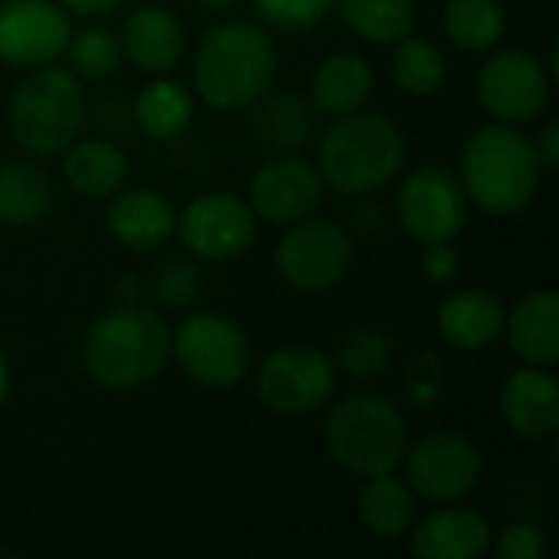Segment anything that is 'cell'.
<instances>
[{
	"instance_id": "d6986e66",
	"label": "cell",
	"mask_w": 559,
	"mask_h": 559,
	"mask_svg": "<svg viewBox=\"0 0 559 559\" xmlns=\"http://www.w3.org/2000/svg\"><path fill=\"white\" fill-rule=\"evenodd\" d=\"M488 547H491V527L472 508L436 511L413 534V554L419 559H475Z\"/></svg>"
},
{
	"instance_id": "4fadbf2b",
	"label": "cell",
	"mask_w": 559,
	"mask_h": 559,
	"mask_svg": "<svg viewBox=\"0 0 559 559\" xmlns=\"http://www.w3.org/2000/svg\"><path fill=\"white\" fill-rule=\"evenodd\" d=\"M409 488L426 501H459L481 478V455L472 439L459 432H432L406 449Z\"/></svg>"
},
{
	"instance_id": "74e56055",
	"label": "cell",
	"mask_w": 559,
	"mask_h": 559,
	"mask_svg": "<svg viewBox=\"0 0 559 559\" xmlns=\"http://www.w3.org/2000/svg\"><path fill=\"white\" fill-rule=\"evenodd\" d=\"M121 0H59L62 10H72L79 16H105L118 7Z\"/></svg>"
},
{
	"instance_id": "e0dca14e",
	"label": "cell",
	"mask_w": 559,
	"mask_h": 559,
	"mask_svg": "<svg viewBox=\"0 0 559 559\" xmlns=\"http://www.w3.org/2000/svg\"><path fill=\"white\" fill-rule=\"evenodd\" d=\"M121 52L151 75H167L183 59V26L174 13L157 3L138 7L121 29Z\"/></svg>"
},
{
	"instance_id": "836d02e7",
	"label": "cell",
	"mask_w": 559,
	"mask_h": 559,
	"mask_svg": "<svg viewBox=\"0 0 559 559\" xmlns=\"http://www.w3.org/2000/svg\"><path fill=\"white\" fill-rule=\"evenodd\" d=\"M249 3L265 23L282 29H308L321 23L334 7V0H249Z\"/></svg>"
},
{
	"instance_id": "5bb4252c",
	"label": "cell",
	"mask_w": 559,
	"mask_h": 559,
	"mask_svg": "<svg viewBox=\"0 0 559 559\" xmlns=\"http://www.w3.org/2000/svg\"><path fill=\"white\" fill-rule=\"evenodd\" d=\"M72 36L56 0H0V59L16 69L56 62Z\"/></svg>"
},
{
	"instance_id": "f1b7e54d",
	"label": "cell",
	"mask_w": 559,
	"mask_h": 559,
	"mask_svg": "<svg viewBox=\"0 0 559 559\" xmlns=\"http://www.w3.org/2000/svg\"><path fill=\"white\" fill-rule=\"evenodd\" d=\"M445 33L465 52L491 49L504 33V7H501V0H449V7H445Z\"/></svg>"
},
{
	"instance_id": "4dcf8cb0",
	"label": "cell",
	"mask_w": 559,
	"mask_h": 559,
	"mask_svg": "<svg viewBox=\"0 0 559 559\" xmlns=\"http://www.w3.org/2000/svg\"><path fill=\"white\" fill-rule=\"evenodd\" d=\"M66 56L72 62V72L85 75V79H105L121 66V46L102 26H88V29L72 33L66 43Z\"/></svg>"
},
{
	"instance_id": "ffe728a7",
	"label": "cell",
	"mask_w": 559,
	"mask_h": 559,
	"mask_svg": "<svg viewBox=\"0 0 559 559\" xmlns=\"http://www.w3.org/2000/svg\"><path fill=\"white\" fill-rule=\"evenodd\" d=\"M511 350L527 367H554L559 360V295L554 288L534 292L518 301L511 318H504Z\"/></svg>"
},
{
	"instance_id": "3957f363",
	"label": "cell",
	"mask_w": 559,
	"mask_h": 559,
	"mask_svg": "<svg viewBox=\"0 0 559 559\" xmlns=\"http://www.w3.org/2000/svg\"><path fill=\"white\" fill-rule=\"evenodd\" d=\"M406 138L386 115H341L318 141V174L341 193H370L400 174Z\"/></svg>"
},
{
	"instance_id": "60d3db41",
	"label": "cell",
	"mask_w": 559,
	"mask_h": 559,
	"mask_svg": "<svg viewBox=\"0 0 559 559\" xmlns=\"http://www.w3.org/2000/svg\"><path fill=\"white\" fill-rule=\"evenodd\" d=\"M200 7H229L233 0H197Z\"/></svg>"
},
{
	"instance_id": "d4e9b609",
	"label": "cell",
	"mask_w": 559,
	"mask_h": 559,
	"mask_svg": "<svg viewBox=\"0 0 559 559\" xmlns=\"http://www.w3.org/2000/svg\"><path fill=\"white\" fill-rule=\"evenodd\" d=\"M255 138L259 144L278 151V154H295L314 138V105L305 102L295 92H278L269 95L255 108Z\"/></svg>"
},
{
	"instance_id": "2e32d148",
	"label": "cell",
	"mask_w": 559,
	"mask_h": 559,
	"mask_svg": "<svg viewBox=\"0 0 559 559\" xmlns=\"http://www.w3.org/2000/svg\"><path fill=\"white\" fill-rule=\"evenodd\" d=\"M501 416L521 439H550L559 429L557 377L547 367H527L511 373L501 390Z\"/></svg>"
},
{
	"instance_id": "9c48e42d",
	"label": "cell",
	"mask_w": 559,
	"mask_h": 559,
	"mask_svg": "<svg viewBox=\"0 0 559 559\" xmlns=\"http://www.w3.org/2000/svg\"><path fill=\"white\" fill-rule=\"evenodd\" d=\"M354 259L350 236L328 219H298L288 226L275 249L278 275L298 292H328L334 288Z\"/></svg>"
},
{
	"instance_id": "1f68e13d",
	"label": "cell",
	"mask_w": 559,
	"mask_h": 559,
	"mask_svg": "<svg viewBox=\"0 0 559 559\" xmlns=\"http://www.w3.org/2000/svg\"><path fill=\"white\" fill-rule=\"evenodd\" d=\"M393 360V341L380 331H354L341 341L337 367L354 380H370L383 373Z\"/></svg>"
},
{
	"instance_id": "5b68a950",
	"label": "cell",
	"mask_w": 559,
	"mask_h": 559,
	"mask_svg": "<svg viewBox=\"0 0 559 559\" xmlns=\"http://www.w3.org/2000/svg\"><path fill=\"white\" fill-rule=\"evenodd\" d=\"M324 445L341 468L370 478L393 472L406 459L409 426L386 396L354 393L331 409Z\"/></svg>"
},
{
	"instance_id": "8d00e7d4",
	"label": "cell",
	"mask_w": 559,
	"mask_h": 559,
	"mask_svg": "<svg viewBox=\"0 0 559 559\" xmlns=\"http://www.w3.org/2000/svg\"><path fill=\"white\" fill-rule=\"evenodd\" d=\"M537 160H540V167L547 170V174H557L559 170V124L557 121H547V128H544V134H540V141H537Z\"/></svg>"
},
{
	"instance_id": "7c38bea8",
	"label": "cell",
	"mask_w": 559,
	"mask_h": 559,
	"mask_svg": "<svg viewBox=\"0 0 559 559\" xmlns=\"http://www.w3.org/2000/svg\"><path fill=\"white\" fill-rule=\"evenodd\" d=\"M550 72L521 49L495 52L478 72V98L501 124L534 121L550 102Z\"/></svg>"
},
{
	"instance_id": "f35d334b",
	"label": "cell",
	"mask_w": 559,
	"mask_h": 559,
	"mask_svg": "<svg viewBox=\"0 0 559 559\" xmlns=\"http://www.w3.org/2000/svg\"><path fill=\"white\" fill-rule=\"evenodd\" d=\"M118 295H121L124 301H138V298H141V282H138L134 275L121 278V282H118Z\"/></svg>"
},
{
	"instance_id": "d590c367",
	"label": "cell",
	"mask_w": 559,
	"mask_h": 559,
	"mask_svg": "<svg viewBox=\"0 0 559 559\" xmlns=\"http://www.w3.org/2000/svg\"><path fill=\"white\" fill-rule=\"evenodd\" d=\"M459 252L449 246V242H436V246H426V255H423V269H426V278L436 282V285H445L459 275Z\"/></svg>"
},
{
	"instance_id": "ab89813d",
	"label": "cell",
	"mask_w": 559,
	"mask_h": 559,
	"mask_svg": "<svg viewBox=\"0 0 559 559\" xmlns=\"http://www.w3.org/2000/svg\"><path fill=\"white\" fill-rule=\"evenodd\" d=\"M7 393H10V367H7L3 350H0V406L7 403Z\"/></svg>"
},
{
	"instance_id": "d6a6232c",
	"label": "cell",
	"mask_w": 559,
	"mask_h": 559,
	"mask_svg": "<svg viewBox=\"0 0 559 559\" xmlns=\"http://www.w3.org/2000/svg\"><path fill=\"white\" fill-rule=\"evenodd\" d=\"M203 288L200 269L187 259H167L154 272V295L167 308H187Z\"/></svg>"
},
{
	"instance_id": "30bf717a",
	"label": "cell",
	"mask_w": 559,
	"mask_h": 559,
	"mask_svg": "<svg viewBox=\"0 0 559 559\" xmlns=\"http://www.w3.org/2000/svg\"><path fill=\"white\" fill-rule=\"evenodd\" d=\"M396 213L403 229L416 242L423 246L452 242L462 233L468 213L462 180H455V174L439 164L419 167L403 180L396 197Z\"/></svg>"
},
{
	"instance_id": "7a4b0ae2",
	"label": "cell",
	"mask_w": 559,
	"mask_h": 559,
	"mask_svg": "<svg viewBox=\"0 0 559 559\" xmlns=\"http://www.w3.org/2000/svg\"><path fill=\"white\" fill-rule=\"evenodd\" d=\"M275 75L272 36L249 23L229 20L213 26L193 59V85L213 108H246L259 102Z\"/></svg>"
},
{
	"instance_id": "7402d4cb",
	"label": "cell",
	"mask_w": 559,
	"mask_h": 559,
	"mask_svg": "<svg viewBox=\"0 0 559 559\" xmlns=\"http://www.w3.org/2000/svg\"><path fill=\"white\" fill-rule=\"evenodd\" d=\"M373 92V69L357 52L328 56L311 75V105L324 115H350Z\"/></svg>"
},
{
	"instance_id": "52a82bcc",
	"label": "cell",
	"mask_w": 559,
	"mask_h": 559,
	"mask_svg": "<svg viewBox=\"0 0 559 559\" xmlns=\"http://www.w3.org/2000/svg\"><path fill=\"white\" fill-rule=\"evenodd\" d=\"M170 350L183 373L210 390L236 386L249 370V341L236 321L216 311H193L170 337Z\"/></svg>"
},
{
	"instance_id": "cb8c5ba5",
	"label": "cell",
	"mask_w": 559,
	"mask_h": 559,
	"mask_svg": "<svg viewBox=\"0 0 559 559\" xmlns=\"http://www.w3.org/2000/svg\"><path fill=\"white\" fill-rule=\"evenodd\" d=\"M52 206V177L33 157H13L0 167V219L29 226Z\"/></svg>"
},
{
	"instance_id": "277c9868",
	"label": "cell",
	"mask_w": 559,
	"mask_h": 559,
	"mask_svg": "<svg viewBox=\"0 0 559 559\" xmlns=\"http://www.w3.org/2000/svg\"><path fill=\"white\" fill-rule=\"evenodd\" d=\"M540 183L534 144L511 124H491L472 134L462 154V190L475 206L495 216L524 210Z\"/></svg>"
},
{
	"instance_id": "ba28073f",
	"label": "cell",
	"mask_w": 559,
	"mask_h": 559,
	"mask_svg": "<svg viewBox=\"0 0 559 559\" xmlns=\"http://www.w3.org/2000/svg\"><path fill=\"white\" fill-rule=\"evenodd\" d=\"M337 386V367L308 344H288L269 354L255 373V393L265 409L305 416L321 409Z\"/></svg>"
},
{
	"instance_id": "9a60e30c",
	"label": "cell",
	"mask_w": 559,
	"mask_h": 559,
	"mask_svg": "<svg viewBox=\"0 0 559 559\" xmlns=\"http://www.w3.org/2000/svg\"><path fill=\"white\" fill-rule=\"evenodd\" d=\"M324 197V177L314 164L295 154H282L259 167L252 180V213H259L269 223L292 226L305 216H311L321 206Z\"/></svg>"
},
{
	"instance_id": "4316f807",
	"label": "cell",
	"mask_w": 559,
	"mask_h": 559,
	"mask_svg": "<svg viewBox=\"0 0 559 559\" xmlns=\"http://www.w3.org/2000/svg\"><path fill=\"white\" fill-rule=\"evenodd\" d=\"M357 514L373 537L393 540L413 521V491L393 472L370 475V481L364 485L357 498Z\"/></svg>"
},
{
	"instance_id": "f546056e",
	"label": "cell",
	"mask_w": 559,
	"mask_h": 559,
	"mask_svg": "<svg viewBox=\"0 0 559 559\" xmlns=\"http://www.w3.org/2000/svg\"><path fill=\"white\" fill-rule=\"evenodd\" d=\"M393 79L409 95H432L445 82V56L429 39L403 36L393 52Z\"/></svg>"
},
{
	"instance_id": "6da1fadb",
	"label": "cell",
	"mask_w": 559,
	"mask_h": 559,
	"mask_svg": "<svg viewBox=\"0 0 559 559\" xmlns=\"http://www.w3.org/2000/svg\"><path fill=\"white\" fill-rule=\"evenodd\" d=\"M167 354L170 331L164 318L141 301H124L95 318L79 347L85 373L108 390L151 383L164 370Z\"/></svg>"
},
{
	"instance_id": "603a6c76",
	"label": "cell",
	"mask_w": 559,
	"mask_h": 559,
	"mask_svg": "<svg viewBox=\"0 0 559 559\" xmlns=\"http://www.w3.org/2000/svg\"><path fill=\"white\" fill-rule=\"evenodd\" d=\"M62 174L75 193L92 200H108L124 187L128 160L111 141H79L66 147Z\"/></svg>"
},
{
	"instance_id": "e575fe53",
	"label": "cell",
	"mask_w": 559,
	"mask_h": 559,
	"mask_svg": "<svg viewBox=\"0 0 559 559\" xmlns=\"http://www.w3.org/2000/svg\"><path fill=\"white\" fill-rule=\"evenodd\" d=\"M495 554H498V559H544L547 540L534 524H511L498 537Z\"/></svg>"
},
{
	"instance_id": "ac0fdd59",
	"label": "cell",
	"mask_w": 559,
	"mask_h": 559,
	"mask_svg": "<svg viewBox=\"0 0 559 559\" xmlns=\"http://www.w3.org/2000/svg\"><path fill=\"white\" fill-rule=\"evenodd\" d=\"M108 233L138 252L157 249L170 239L174 226H177V213L167 203V197H160L151 187H134V190H118L115 197H108Z\"/></svg>"
},
{
	"instance_id": "8fae6325",
	"label": "cell",
	"mask_w": 559,
	"mask_h": 559,
	"mask_svg": "<svg viewBox=\"0 0 559 559\" xmlns=\"http://www.w3.org/2000/svg\"><path fill=\"white\" fill-rule=\"evenodd\" d=\"M174 229L197 259L229 262L252 249L255 213L236 193H203L183 206Z\"/></svg>"
},
{
	"instance_id": "8992f818",
	"label": "cell",
	"mask_w": 559,
	"mask_h": 559,
	"mask_svg": "<svg viewBox=\"0 0 559 559\" xmlns=\"http://www.w3.org/2000/svg\"><path fill=\"white\" fill-rule=\"evenodd\" d=\"M85 121V92L75 72L36 66L10 98V131L36 157L62 154Z\"/></svg>"
},
{
	"instance_id": "83f0119b",
	"label": "cell",
	"mask_w": 559,
	"mask_h": 559,
	"mask_svg": "<svg viewBox=\"0 0 559 559\" xmlns=\"http://www.w3.org/2000/svg\"><path fill=\"white\" fill-rule=\"evenodd\" d=\"M344 23L367 43H400L413 33L416 0H337Z\"/></svg>"
},
{
	"instance_id": "44dd1931",
	"label": "cell",
	"mask_w": 559,
	"mask_h": 559,
	"mask_svg": "<svg viewBox=\"0 0 559 559\" xmlns=\"http://www.w3.org/2000/svg\"><path fill=\"white\" fill-rule=\"evenodd\" d=\"M439 331L459 350H481L504 331V308L481 288L455 292L439 308Z\"/></svg>"
},
{
	"instance_id": "484cf974",
	"label": "cell",
	"mask_w": 559,
	"mask_h": 559,
	"mask_svg": "<svg viewBox=\"0 0 559 559\" xmlns=\"http://www.w3.org/2000/svg\"><path fill=\"white\" fill-rule=\"evenodd\" d=\"M190 115H193V98L187 85L167 75H157L154 82H147L141 95L134 98V121L154 141H170L183 134V128L190 124Z\"/></svg>"
}]
</instances>
